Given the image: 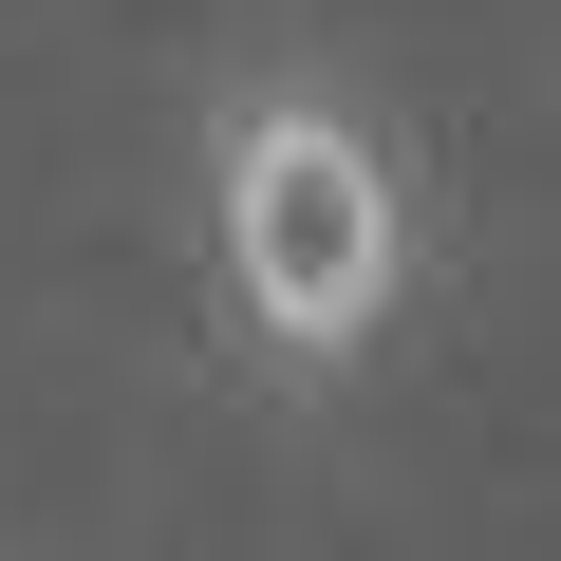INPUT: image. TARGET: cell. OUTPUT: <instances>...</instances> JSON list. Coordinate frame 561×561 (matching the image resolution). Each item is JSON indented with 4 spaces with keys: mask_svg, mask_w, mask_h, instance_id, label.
<instances>
[{
    "mask_svg": "<svg viewBox=\"0 0 561 561\" xmlns=\"http://www.w3.org/2000/svg\"><path fill=\"white\" fill-rule=\"evenodd\" d=\"M206 262L280 375H356L412 319V169L337 76H243L206 113Z\"/></svg>",
    "mask_w": 561,
    "mask_h": 561,
    "instance_id": "1",
    "label": "cell"
}]
</instances>
